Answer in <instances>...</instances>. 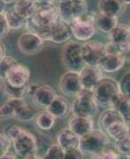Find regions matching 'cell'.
<instances>
[{"label":"cell","mask_w":130,"mask_h":159,"mask_svg":"<svg viewBox=\"0 0 130 159\" xmlns=\"http://www.w3.org/2000/svg\"><path fill=\"white\" fill-rule=\"evenodd\" d=\"M60 20L57 6L54 4H37L33 13L28 19L26 26H31L30 31L37 34L44 41H48L49 32Z\"/></svg>","instance_id":"1"},{"label":"cell","mask_w":130,"mask_h":159,"mask_svg":"<svg viewBox=\"0 0 130 159\" xmlns=\"http://www.w3.org/2000/svg\"><path fill=\"white\" fill-rule=\"evenodd\" d=\"M93 93L98 107H111L115 97L120 93L119 82L112 77L103 76L93 89Z\"/></svg>","instance_id":"2"},{"label":"cell","mask_w":130,"mask_h":159,"mask_svg":"<svg viewBox=\"0 0 130 159\" xmlns=\"http://www.w3.org/2000/svg\"><path fill=\"white\" fill-rule=\"evenodd\" d=\"M75 97L71 105L72 114L93 118L98 111V105L95 101L93 90L82 88Z\"/></svg>","instance_id":"3"},{"label":"cell","mask_w":130,"mask_h":159,"mask_svg":"<svg viewBox=\"0 0 130 159\" xmlns=\"http://www.w3.org/2000/svg\"><path fill=\"white\" fill-rule=\"evenodd\" d=\"M110 144V138L102 130H93L80 138L79 149L84 156H94Z\"/></svg>","instance_id":"4"},{"label":"cell","mask_w":130,"mask_h":159,"mask_svg":"<svg viewBox=\"0 0 130 159\" xmlns=\"http://www.w3.org/2000/svg\"><path fill=\"white\" fill-rule=\"evenodd\" d=\"M95 14L86 12L69 23L72 36L77 41H86L92 40L97 32L94 22Z\"/></svg>","instance_id":"5"},{"label":"cell","mask_w":130,"mask_h":159,"mask_svg":"<svg viewBox=\"0 0 130 159\" xmlns=\"http://www.w3.org/2000/svg\"><path fill=\"white\" fill-rule=\"evenodd\" d=\"M56 6L60 20L67 23L85 14L88 11L87 4L82 0H59Z\"/></svg>","instance_id":"6"},{"label":"cell","mask_w":130,"mask_h":159,"mask_svg":"<svg viewBox=\"0 0 130 159\" xmlns=\"http://www.w3.org/2000/svg\"><path fill=\"white\" fill-rule=\"evenodd\" d=\"M80 48L81 43L78 41H69L65 42L61 53V59L64 66L68 70L80 71L86 65L81 57Z\"/></svg>","instance_id":"7"},{"label":"cell","mask_w":130,"mask_h":159,"mask_svg":"<svg viewBox=\"0 0 130 159\" xmlns=\"http://www.w3.org/2000/svg\"><path fill=\"white\" fill-rule=\"evenodd\" d=\"M11 145L15 154L23 158H27L30 155L37 153L39 149V143L35 134L26 129L11 142Z\"/></svg>","instance_id":"8"},{"label":"cell","mask_w":130,"mask_h":159,"mask_svg":"<svg viewBox=\"0 0 130 159\" xmlns=\"http://www.w3.org/2000/svg\"><path fill=\"white\" fill-rule=\"evenodd\" d=\"M80 53L86 65L99 66L100 60L107 53L106 44L99 41H86L81 44Z\"/></svg>","instance_id":"9"},{"label":"cell","mask_w":130,"mask_h":159,"mask_svg":"<svg viewBox=\"0 0 130 159\" xmlns=\"http://www.w3.org/2000/svg\"><path fill=\"white\" fill-rule=\"evenodd\" d=\"M44 40L31 31L25 32L18 39L17 45L21 53L25 56H34L43 48Z\"/></svg>","instance_id":"10"},{"label":"cell","mask_w":130,"mask_h":159,"mask_svg":"<svg viewBox=\"0 0 130 159\" xmlns=\"http://www.w3.org/2000/svg\"><path fill=\"white\" fill-rule=\"evenodd\" d=\"M30 95L33 104L38 107L46 109L57 96L55 89L47 84H40L30 88Z\"/></svg>","instance_id":"11"},{"label":"cell","mask_w":130,"mask_h":159,"mask_svg":"<svg viewBox=\"0 0 130 159\" xmlns=\"http://www.w3.org/2000/svg\"><path fill=\"white\" fill-rule=\"evenodd\" d=\"M130 29L129 26L123 23H118L117 26L108 34L109 43L124 54L129 52Z\"/></svg>","instance_id":"12"},{"label":"cell","mask_w":130,"mask_h":159,"mask_svg":"<svg viewBox=\"0 0 130 159\" xmlns=\"http://www.w3.org/2000/svg\"><path fill=\"white\" fill-rule=\"evenodd\" d=\"M59 89L65 96L75 97L82 89L79 71L67 70L62 74L59 81Z\"/></svg>","instance_id":"13"},{"label":"cell","mask_w":130,"mask_h":159,"mask_svg":"<svg viewBox=\"0 0 130 159\" xmlns=\"http://www.w3.org/2000/svg\"><path fill=\"white\" fill-rule=\"evenodd\" d=\"M126 54L120 51H108L104 55L99 63V67L106 73H114L122 69L125 65Z\"/></svg>","instance_id":"14"},{"label":"cell","mask_w":130,"mask_h":159,"mask_svg":"<svg viewBox=\"0 0 130 159\" xmlns=\"http://www.w3.org/2000/svg\"><path fill=\"white\" fill-rule=\"evenodd\" d=\"M30 78L31 71L28 67L18 62L10 68L5 80L13 86L21 87L27 85Z\"/></svg>","instance_id":"15"},{"label":"cell","mask_w":130,"mask_h":159,"mask_svg":"<svg viewBox=\"0 0 130 159\" xmlns=\"http://www.w3.org/2000/svg\"><path fill=\"white\" fill-rule=\"evenodd\" d=\"M7 103H9L13 108V118L21 121H31L35 118L36 111L25 101L24 98H9Z\"/></svg>","instance_id":"16"},{"label":"cell","mask_w":130,"mask_h":159,"mask_svg":"<svg viewBox=\"0 0 130 159\" xmlns=\"http://www.w3.org/2000/svg\"><path fill=\"white\" fill-rule=\"evenodd\" d=\"M79 75L81 87L88 90H93L103 77V73L100 67L91 65H85L79 71Z\"/></svg>","instance_id":"17"},{"label":"cell","mask_w":130,"mask_h":159,"mask_svg":"<svg viewBox=\"0 0 130 159\" xmlns=\"http://www.w3.org/2000/svg\"><path fill=\"white\" fill-rule=\"evenodd\" d=\"M68 128L81 137L94 129V121L92 117L73 115L68 120Z\"/></svg>","instance_id":"18"},{"label":"cell","mask_w":130,"mask_h":159,"mask_svg":"<svg viewBox=\"0 0 130 159\" xmlns=\"http://www.w3.org/2000/svg\"><path fill=\"white\" fill-rule=\"evenodd\" d=\"M72 37L69 23L60 20L49 32L48 41L56 44H63L70 41Z\"/></svg>","instance_id":"19"},{"label":"cell","mask_w":130,"mask_h":159,"mask_svg":"<svg viewBox=\"0 0 130 159\" xmlns=\"http://www.w3.org/2000/svg\"><path fill=\"white\" fill-rule=\"evenodd\" d=\"M80 138L69 128H62L56 134L57 143L60 145L65 152L79 149Z\"/></svg>","instance_id":"20"},{"label":"cell","mask_w":130,"mask_h":159,"mask_svg":"<svg viewBox=\"0 0 130 159\" xmlns=\"http://www.w3.org/2000/svg\"><path fill=\"white\" fill-rule=\"evenodd\" d=\"M127 6L121 0H99L98 2L100 13L116 18L125 12Z\"/></svg>","instance_id":"21"},{"label":"cell","mask_w":130,"mask_h":159,"mask_svg":"<svg viewBox=\"0 0 130 159\" xmlns=\"http://www.w3.org/2000/svg\"><path fill=\"white\" fill-rule=\"evenodd\" d=\"M46 110L49 111L56 119L65 118L70 113L71 104L63 96L57 95Z\"/></svg>","instance_id":"22"},{"label":"cell","mask_w":130,"mask_h":159,"mask_svg":"<svg viewBox=\"0 0 130 159\" xmlns=\"http://www.w3.org/2000/svg\"><path fill=\"white\" fill-rule=\"evenodd\" d=\"M3 13H4V16H5V20H6L9 29L21 30L27 25L28 20L19 14L12 7L8 9V10L5 9Z\"/></svg>","instance_id":"23"},{"label":"cell","mask_w":130,"mask_h":159,"mask_svg":"<svg viewBox=\"0 0 130 159\" xmlns=\"http://www.w3.org/2000/svg\"><path fill=\"white\" fill-rule=\"evenodd\" d=\"M118 19L119 18L105 15L99 12L98 14H95L94 17L96 29L103 34H109L119 23Z\"/></svg>","instance_id":"24"},{"label":"cell","mask_w":130,"mask_h":159,"mask_svg":"<svg viewBox=\"0 0 130 159\" xmlns=\"http://www.w3.org/2000/svg\"><path fill=\"white\" fill-rule=\"evenodd\" d=\"M111 107L115 108L124 117L126 121L129 124L130 120V98L123 93H119L114 98Z\"/></svg>","instance_id":"25"},{"label":"cell","mask_w":130,"mask_h":159,"mask_svg":"<svg viewBox=\"0 0 130 159\" xmlns=\"http://www.w3.org/2000/svg\"><path fill=\"white\" fill-rule=\"evenodd\" d=\"M35 123L42 131H48L54 127L56 118L46 109H43L35 115Z\"/></svg>","instance_id":"26"},{"label":"cell","mask_w":130,"mask_h":159,"mask_svg":"<svg viewBox=\"0 0 130 159\" xmlns=\"http://www.w3.org/2000/svg\"><path fill=\"white\" fill-rule=\"evenodd\" d=\"M37 5L36 0H14L12 3V8L25 19H29Z\"/></svg>","instance_id":"27"},{"label":"cell","mask_w":130,"mask_h":159,"mask_svg":"<svg viewBox=\"0 0 130 159\" xmlns=\"http://www.w3.org/2000/svg\"><path fill=\"white\" fill-rule=\"evenodd\" d=\"M27 85L21 86V87H16L10 84L6 80H3V82L0 85L1 92L4 93L6 97L9 98H21L25 97V93L27 92Z\"/></svg>","instance_id":"28"},{"label":"cell","mask_w":130,"mask_h":159,"mask_svg":"<svg viewBox=\"0 0 130 159\" xmlns=\"http://www.w3.org/2000/svg\"><path fill=\"white\" fill-rule=\"evenodd\" d=\"M115 149L120 156H129L130 153V134L127 133L122 137L115 141Z\"/></svg>","instance_id":"29"},{"label":"cell","mask_w":130,"mask_h":159,"mask_svg":"<svg viewBox=\"0 0 130 159\" xmlns=\"http://www.w3.org/2000/svg\"><path fill=\"white\" fill-rule=\"evenodd\" d=\"M65 154V151L59 144L53 143L47 148L45 156L42 157L45 159H64Z\"/></svg>","instance_id":"30"},{"label":"cell","mask_w":130,"mask_h":159,"mask_svg":"<svg viewBox=\"0 0 130 159\" xmlns=\"http://www.w3.org/2000/svg\"><path fill=\"white\" fill-rule=\"evenodd\" d=\"M16 62H18L17 59L7 55L0 60V80H5L8 71Z\"/></svg>","instance_id":"31"},{"label":"cell","mask_w":130,"mask_h":159,"mask_svg":"<svg viewBox=\"0 0 130 159\" xmlns=\"http://www.w3.org/2000/svg\"><path fill=\"white\" fill-rule=\"evenodd\" d=\"M24 130H25V128H22L21 126L11 124V125L5 126L4 129H3V134L10 140V142H12L14 139L17 138L19 135H20L21 134L23 133Z\"/></svg>","instance_id":"32"},{"label":"cell","mask_w":130,"mask_h":159,"mask_svg":"<svg viewBox=\"0 0 130 159\" xmlns=\"http://www.w3.org/2000/svg\"><path fill=\"white\" fill-rule=\"evenodd\" d=\"M91 157L97 159H118L120 158L121 156L115 149H111L107 146V147L101 149L98 153L92 156Z\"/></svg>","instance_id":"33"},{"label":"cell","mask_w":130,"mask_h":159,"mask_svg":"<svg viewBox=\"0 0 130 159\" xmlns=\"http://www.w3.org/2000/svg\"><path fill=\"white\" fill-rule=\"evenodd\" d=\"M120 85V93L125 94L127 96H129V90H130V73L128 71L119 82Z\"/></svg>","instance_id":"34"},{"label":"cell","mask_w":130,"mask_h":159,"mask_svg":"<svg viewBox=\"0 0 130 159\" xmlns=\"http://www.w3.org/2000/svg\"><path fill=\"white\" fill-rule=\"evenodd\" d=\"M11 146V142L4 134H0V158L9 151Z\"/></svg>","instance_id":"35"},{"label":"cell","mask_w":130,"mask_h":159,"mask_svg":"<svg viewBox=\"0 0 130 159\" xmlns=\"http://www.w3.org/2000/svg\"><path fill=\"white\" fill-rule=\"evenodd\" d=\"M9 27L6 23L4 13L1 12L0 13V40H2L3 38H5V36L8 34L9 32Z\"/></svg>","instance_id":"36"},{"label":"cell","mask_w":130,"mask_h":159,"mask_svg":"<svg viewBox=\"0 0 130 159\" xmlns=\"http://www.w3.org/2000/svg\"><path fill=\"white\" fill-rule=\"evenodd\" d=\"M85 156L84 154L80 150V149H73V150H71V151H67L65 152V157L64 158L67 159H80L84 158Z\"/></svg>","instance_id":"37"},{"label":"cell","mask_w":130,"mask_h":159,"mask_svg":"<svg viewBox=\"0 0 130 159\" xmlns=\"http://www.w3.org/2000/svg\"><path fill=\"white\" fill-rule=\"evenodd\" d=\"M5 56H6V48H5V44L0 40V60Z\"/></svg>","instance_id":"38"},{"label":"cell","mask_w":130,"mask_h":159,"mask_svg":"<svg viewBox=\"0 0 130 159\" xmlns=\"http://www.w3.org/2000/svg\"><path fill=\"white\" fill-rule=\"evenodd\" d=\"M56 0H36L37 4L40 5H53Z\"/></svg>","instance_id":"39"},{"label":"cell","mask_w":130,"mask_h":159,"mask_svg":"<svg viewBox=\"0 0 130 159\" xmlns=\"http://www.w3.org/2000/svg\"><path fill=\"white\" fill-rule=\"evenodd\" d=\"M17 157H19L15 153H11V152H10V150H9L1 158H17Z\"/></svg>","instance_id":"40"},{"label":"cell","mask_w":130,"mask_h":159,"mask_svg":"<svg viewBox=\"0 0 130 159\" xmlns=\"http://www.w3.org/2000/svg\"><path fill=\"white\" fill-rule=\"evenodd\" d=\"M5 7H6V5L3 2V0H0V13L4 12V11L5 10Z\"/></svg>","instance_id":"41"},{"label":"cell","mask_w":130,"mask_h":159,"mask_svg":"<svg viewBox=\"0 0 130 159\" xmlns=\"http://www.w3.org/2000/svg\"><path fill=\"white\" fill-rule=\"evenodd\" d=\"M3 2L5 3V5H12L14 0H3Z\"/></svg>","instance_id":"42"},{"label":"cell","mask_w":130,"mask_h":159,"mask_svg":"<svg viewBox=\"0 0 130 159\" xmlns=\"http://www.w3.org/2000/svg\"><path fill=\"white\" fill-rule=\"evenodd\" d=\"M82 1H86V0H82Z\"/></svg>","instance_id":"43"}]
</instances>
